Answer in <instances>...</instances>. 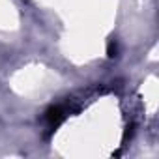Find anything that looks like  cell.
I'll return each mask as SVG.
<instances>
[{
  "mask_svg": "<svg viewBox=\"0 0 159 159\" xmlns=\"http://www.w3.org/2000/svg\"><path fill=\"white\" fill-rule=\"evenodd\" d=\"M62 118H64V111H62L60 107H52V109L47 112V120H49L51 125H58V124L62 122Z\"/></svg>",
  "mask_w": 159,
  "mask_h": 159,
  "instance_id": "obj_1",
  "label": "cell"
},
{
  "mask_svg": "<svg viewBox=\"0 0 159 159\" xmlns=\"http://www.w3.org/2000/svg\"><path fill=\"white\" fill-rule=\"evenodd\" d=\"M109 56H111V58L116 56V43H112V41L109 43Z\"/></svg>",
  "mask_w": 159,
  "mask_h": 159,
  "instance_id": "obj_2",
  "label": "cell"
}]
</instances>
